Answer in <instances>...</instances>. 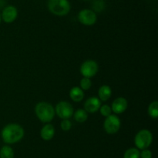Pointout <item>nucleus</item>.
<instances>
[{
  "label": "nucleus",
  "instance_id": "f257e3e1",
  "mask_svg": "<svg viewBox=\"0 0 158 158\" xmlns=\"http://www.w3.org/2000/svg\"><path fill=\"white\" fill-rule=\"evenodd\" d=\"M24 135L23 127L17 123L7 124L1 131L2 139L6 144H13L19 142L24 137Z\"/></svg>",
  "mask_w": 158,
  "mask_h": 158
},
{
  "label": "nucleus",
  "instance_id": "f03ea898",
  "mask_svg": "<svg viewBox=\"0 0 158 158\" xmlns=\"http://www.w3.org/2000/svg\"><path fill=\"white\" fill-rule=\"evenodd\" d=\"M35 114L40 122L49 123L55 117V108L49 102H40L35 106Z\"/></svg>",
  "mask_w": 158,
  "mask_h": 158
},
{
  "label": "nucleus",
  "instance_id": "7ed1b4c3",
  "mask_svg": "<svg viewBox=\"0 0 158 158\" xmlns=\"http://www.w3.org/2000/svg\"><path fill=\"white\" fill-rule=\"evenodd\" d=\"M47 7L53 15L64 16L70 11L71 5L68 0H48Z\"/></svg>",
  "mask_w": 158,
  "mask_h": 158
},
{
  "label": "nucleus",
  "instance_id": "20e7f679",
  "mask_svg": "<svg viewBox=\"0 0 158 158\" xmlns=\"http://www.w3.org/2000/svg\"><path fill=\"white\" fill-rule=\"evenodd\" d=\"M153 142V134L150 130L143 129L134 136V144L138 150L148 149Z\"/></svg>",
  "mask_w": 158,
  "mask_h": 158
},
{
  "label": "nucleus",
  "instance_id": "39448f33",
  "mask_svg": "<svg viewBox=\"0 0 158 158\" xmlns=\"http://www.w3.org/2000/svg\"><path fill=\"white\" fill-rule=\"evenodd\" d=\"M121 126L120 118L115 114H111L106 117L103 122V129L107 134L113 135L117 133Z\"/></svg>",
  "mask_w": 158,
  "mask_h": 158
},
{
  "label": "nucleus",
  "instance_id": "423d86ee",
  "mask_svg": "<svg viewBox=\"0 0 158 158\" xmlns=\"http://www.w3.org/2000/svg\"><path fill=\"white\" fill-rule=\"evenodd\" d=\"M55 114L57 115L61 119H69L74 112L73 107L69 102L66 101H61L56 105Z\"/></svg>",
  "mask_w": 158,
  "mask_h": 158
},
{
  "label": "nucleus",
  "instance_id": "0eeeda50",
  "mask_svg": "<svg viewBox=\"0 0 158 158\" xmlns=\"http://www.w3.org/2000/svg\"><path fill=\"white\" fill-rule=\"evenodd\" d=\"M99 70V65L97 61L94 60H86L81 64L80 68V74L84 77H94L97 74Z\"/></svg>",
  "mask_w": 158,
  "mask_h": 158
},
{
  "label": "nucleus",
  "instance_id": "6e6552de",
  "mask_svg": "<svg viewBox=\"0 0 158 158\" xmlns=\"http://www.w3.org/2000/svg\"><path fill=\"white\" fill-rule=\"evenodd\" d=\"M79 22L84 26H90L97 23V13L90 9H83L79 12L77 15Z\"/></svg>",
  "mask_w": 158,
  "mask_h": 158
},
{
  "label": "nucleus",
  "instance_id": "1a4fd4ad",
  "mask_svg": "<svg viewBox=\"0 0 158 158\" xmlns=\"http://www.w3.org/2000/svg\"><path fill=\"white\" fill-rule=\"evenodd\" d=\"M2 20L6 23H12L18 17V9L15 6H7L3 9L1 13Z\"/></svg>",
  "mask_w": 158,
  "mask_h": 158
},
{
  "label": "nucleus",
  "instance_id": "9d476101",
  "mask_svg": "<svg viewBox=\"0 0 158 158\" xmlns=\"http://www.w3.org/2000/svg\"><path fill=\"white\" fill-rule=\"evenodd\" d=\"M101 106V101L98 97L92 96L85 101L83 105V109L87 113H95L99 111Z\"/></svg>",
  "mask_w": 158,
  "mask_h": 158
},
{
  "label": "nucleus",
  "instance_id": "9b49d317",
  "mask_svg": "<svg viewBox=\"0 0 158 158\" xmlns=\"http://www.w3.org/2000/svg\"><path fill=\"white\" fill-rule=\"evenodd\" d=\"M111 109L115 115L122 114L127 110L128 107V102L125 98L118 97L114 99L111 105Z\"/></svg>",
  "mask_w": 158,
  "mask_h": 158
},
{
  "label": "nucleus",
  "instance_id": "f8f14e48",
  "mask_svg": "<svg viewBox=\"0 0 158 158\" xmlns=\"http://www.w3.org/2000/svg\"><path fill=\"white\" fill-rule=\"evenodd\" d=\"M55 136V127L51 123H46L40 130V136L45 141H49Z\"/></svg>",
  "mask_w": 158,
  "mask_h": 158
},
{
  "label": "nucleus",
  "instance_id": "ddd939ff",
  "mask_svg": "<svg viewBox=\"0 0 158 158\" xmlns=\"http://www.w3.org/2000/svg\"><path fill=\"white\" fill-rule=\"evenodd\" d=\"M112 95V89L109 85H103L98 90V98L101 102H106Z\"/></svg>",
  "mask_w": 158,
  "mask_h": 158
},
{
  "label": "nucleus",
  "instance_id": "4468645a",
  "mask_svg": "<svg viewBox=\"0 0 158 158\" xmlns=\"http://www.w3.org/2000/svg\"><path fill=\"white\" fill-rule=\"evenodd\" d=\"M69 98L75 102H80L84 99V91L80 87H73L69 91Z\"/></svg>",
  "mask_w": 158,
  "mask_h": 158
},
{
  "label": "nucleus",
  "instance_id": "2eb2a0df",
  "mask_svg": "<svg viewBox=\"0 0 158 158\" xmlns=\"http://www.w3.org/2000/svg\"><path fill=\"white\" fill-rule=\"evenodd\" d=\"M73 116L75 121H77V122L83 123V122H85L87 120L88 113L83 108H79L75 112H73Z\"/></svg>",
  "mask_w": 158,
  "mask_h": 158
},
{
  "label": "nucleus",
  "instance_id": "dca6fc26",
  "mask_svg": "<svg viewBox=\"0 0 158 158\" xmlns=\"http://www.w3.org/2000/svg\"><path fill=\"white\" fill-rule=\"evenodd\" d=\"M0 158H14V150L9 146H3L0 149Z\"/></svg>",
  "mask_w": 158,
  "mask_h": 158
},
{
  "label": "nucleus",
  "instance_id": "f3484780",
  "mask_svg": "<svg viewBox=\"0 0 158 158\" xmlns=\"http://www.w3.org/2000/svg\"><path fill=\"white\" fill-rule=\"evenodd\" d=\"M148 112L150 117L152 119H157L158 118V102L157 101H154L151 102L148 106Z\"/></svg>",
  "mask_w": 158,
  "mask_h": 158
},
{
  "label": "nucleus",
  "instance_id": "a211bd4d",
  "mask_svg": "<svg viewBox=\"0 0 158 158\" xmlns=\"http://www.w3.org/2000/svg\"><path fill=\"white\" fill-rule=\"evenodd\" d=\"M106 8V3L103 0H94L92 2V10L96 13L103 12Z\"/></svg>",
  "mask_w": 158,
  "mask_h": 158
},
{
  "label": "nucleus",
  "instance_id": "6ab92c4d",
  "mask_svg": "<svg viewBox=\"0 0 158 158\" xmlns=\"http://www.w3.org/2000/svg\"><path fill=\"white\" fill-rule=\"evenodd\" d=\"M123 158H140V150L135 147L129 148L125 151Z\"/></svg>",
  "mask_w": 158,
  "mask_h": 158
},
{
  "label": "nucleus",
  "instance_id": "aec40b11",
  "mask_svg": "<svg viewBox=\"0 0 158 158\" xmlns=\"http://www.w3.org/2000/svg\"><path fill=\"white\" fill-rule=\"evenodd\" d=\"M80 88H81L83 91H87L92 86V81H91L90 78H88V77H84L80 80Z\"/></svg>",
  "mask_w": 158,
  "mask_h": 158
},
{
  "label": "nucleus",
  "instance_id": "412c9836",
  "mask_svg": "<svg viewBox=\"0 0 158 158\" xmlns=\"http://www.w3.org/2000/svg\"><path fill=\"white\" fill-rule=\"evenodd\" d=\"M99 111H100V113L101 114V116H104V117H107V116H109L112 113L111 107L109 105H106V104H104L103 105H101Z\"/></svg>",
  "mask_w": 158,
  "mask_h": 158
},
{
  "label": "nucleus",
  "instance_id": "4be33fe9",
  "mask_svg": "<svg viewBox=\"0 0 158 158\" xmlns=\"http://www.w3.org/2000/svg\"><path fill=\"white\" fill-rule=\"evenodd\" d=\"M71 127H72V122H70L69 119H62L61 122H60V128L63 131H69Z\"/></svg>",
  "mask_w": 158,
  "mask_h": 158
},
{
  "label": "nucleus",
  "instance_id": "5701e85b",
  "mask_svg": "<svg viewBox=\"0 0 158 158\" xmlns=\"http://www.w3.org/2000/svg\"><path fill=\"white\" fill-rule=\"evenodd\" d=\"M140 158H152V152L148 149H144L140 152Z\"/></svg>",
  "mask_w": 158,
  "mask_h": 158
},
{
  "label": "nucleus",
  "instance_id": "b1692460",
  "mask_svg": "<svg viewBox=\"0 0 158 158\" xmlns=\"http://www.w3.org/2000/svg\"><path fill=\"white\" fill-rule=\"evenodd\" d=\"M2 21V15H1V12H0V24H1Z\"/></svg>",
  "mask_w": 158,
  "mask_h": 158
},
{
  "label": "nucleus",
  "instance_id": "393cba45",
  "mask_svg": "<svg viewBox=\"0 0 158 158\" xmlns=\"http://www.w3.org/2000/svg\"><path fill=\"white\" fill-rule=\"evenodd\" d=\"M83 1H89V0H83Z\"/></svg>",
  "mask_w": 158,
  "mask_h": 158
}]
</instances>
